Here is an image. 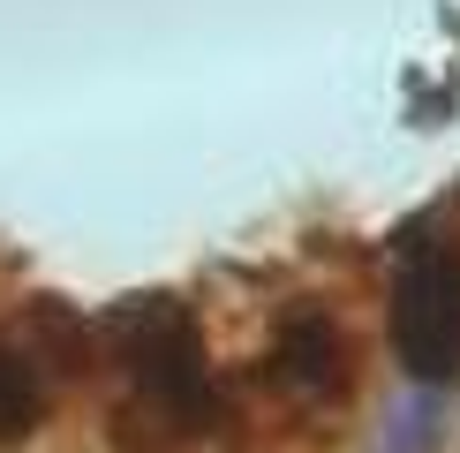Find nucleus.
<instances>
[{
	"mask_svg": "<svg viewBox=\"0 0 460 453\" xmlns=\"http://www.w3.org/2000/svg\"><path fill=\"white\" fill-rule=\"evenodd\" d=\"M113 363H121V446L128 453H181L219 423V386L204 370V333L189 325L174 302H144L113 333Z\"/></svg>",
	"mask_w": 460,
	"mask_h": 453,
	"instance_id": "nucleus-1",
	"label": "nucleus"
},
{
	"mask_svg": "<svg viewBox=\"0 0 460 453\" xmlns=\"http://www.w3.org/2000/svg\"><path fill=\"white\" fill-rule=\"evenodd\" d=\"M393 348L423 386L460 370V235H415L393 272Z\"/></svg>",
	"mask_w": 460,
	"mask_h": 453,
	"instance_id": "nucleus-2",
	"label": "nucleus"
},
{
	"mask_svg": "<svg viewBox=\"0 0 460 453\" xmlns=\"http://www.w3.org/2000/svg\"><path fill=\"white\" fill-rule=\"evenodd\" d=\"M75 363V340L61 317H38V325H8L0 333V439H31L38 415L53 408L61 378Z\"/></svg>",
	"mask_w": 460,
	"mask_h": 453,
	"instance_id": "nucleus-3",
	"label": "nucleus"
}]
</instances>
